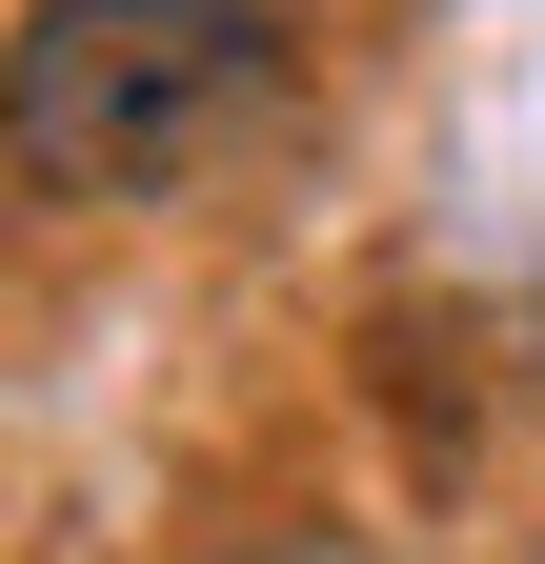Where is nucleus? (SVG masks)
Segmentation results:
<instances>
[{
	"label": "nucleus",
	"mask_w": 545,
	"mask_h": 564,
	"mask_svg": "<svg viewBox=\"0 0 545 564\" xmlns=\"http://www.w3.org/2000/svg\"><path fill=\"white\" fill-rule=\"evenodd\" d=\"M284 0H41L0 41V141L41 202H202L284 121Z\"/></svg>",
	"instance_id": "obj_1"
}]
</instances>
